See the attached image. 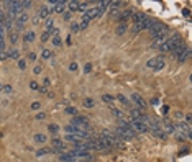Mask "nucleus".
Returning a JSON list of instances; mask_svg holds the SVG:
<instances>
[{
	"mask_svg": "<svg viewBox=\"0 0 192 162\" xmlns=\"http://www.w3.org/2000/svg\"><path fill=\"white\" fill-rule=\"evenodd\" d=\"M53 147H64V144H62V141L61 139H57V138H53Z\"/></svg>",
	"mask_w": 192,
	"mask_h": 162,
	"instance_id": "nucleus-28",
	"label": "nucleus"
},
{
	"mask_svg": "<svg viewBox=\"0 0 192 162\" xmlns=\"http://www.w3.org/2000/svg\"><path fill=\"white\" fill-rule=\"evenodd\" d=\"M23 41H25L26 44L31 43V41H34V33H33V31H26L25 36H23Z\"/></svg>",
	"mask_w": 192,
	"mask_h": 162,
	"instance_id": "nucleus-18",
	"label": "nucleus"
},
{
	"mask_svg": "<svg viewBox=\"0 0 192 162\" xmlns=\"http://www.w3.org/2000/svg\"><path fill=\"white\" fill-rule=\"evenodd\" d=\"M87 26H89V21H87V20H84L82 18V21H80V25H79V28H80V30H85V28Z\"/></svg>",
	"mask_w": 192,
	"mask_h": 162,
	"instance_id": "nucleus-41",
	"label": "nucleus"
},
{
	"mask_svg": "<svg viewBox=\"0 0 192 162\" xmlns=\"http://www.w3.org/2000/svg\"><path fill=\"white\" fill-rule=\"evenodd\" d=\"M94 105H95V102L92 100V98H85V100H84V107L85 108H92Z\"/></svg>",
	"mask_w": 192,
	"mask_h": 162,
	"instance_id": "nucleus-27",
	"label": "nucleus"
},
{
	"mask_svg": "<svg viewBox=\"0 0 192 162\" xmlns=\"http://www.w3.org/2000/svg\"><path fill=\"white\" fill-rule=\"evenodd\" d=\"M49 11H51V10H49V7H41L36 15H38V18H39V20H41V18H44V20H46V18H49Z\"/></svg>",
	"mask_w": 192,
	"mask_h": 162,
	"instance_id": "nucleus-14",
	"label": "nucleus"
},
{
	"mask_svg": "<svg viewBox=\"0 0 192 162\" xmlns=\"http://www.w3.org/2000/svg\"><path fill=\"white\" fill-rule=\"evenodd\" d=\"M130 125H131V129L135 131V133H146L148 131L146 125H144L143 121H139V120H131Z\"/></svg>",
	"mask_w": 192,
	"mask_h": 162,
	"instance_id": "nucleus-4",
	"label": "nucleus"
},
{
	"mask_svg": "<svg viewBox=\"0 0 192 162\" xmlns=\"http://www.w3.org/2000/svg\"><path fill=\"white\" fill-rule=\"evenodd\" d=\"M94 18H97V8L92 7V8H89V10L84 13V20L90 21V20H94Z\"/></svg>",
	"mask_w": 192,
	"mask_h": 162,
	"instance_id": "nucleus-11",
	"label": "nucleus"
},
{
	"mask_svg": "<svg viewBox=\"0 0 192 162\" xmlns=\"http://www.w3.org/2000/svg\"><path fill=\"white\" fill-rule=\"evenodd\" d=\"M100 136L107 141V144H108V146L112 147V149H113V147H118V149H123V147H125V144L121 142V139H120V138H118L117 134H115V133H112V131L103 129Z\"/></svg>",
	"mask_w": 192,
	"mask_h": 162,
	"instance_id": "nucleus-2",
	"label": "nucleus"
},
{
	"mask_svg": "<svg viewBox=\"0 0 192 162\" xmlns=\"http://www.w3.org/2000/svg\"><path fill=\"white\" fill-rule=\"evenodd\" d=\"M41 56H43V59H49V57H53V53H51L49 49H43Z\"/></svg>",
	"mask_w": 192,
	"mask_h": 162,
	"instance_id": "nucleus-30",
	"label": "nucleus"
},
{
	"mask_svg": "<svg viewBox=\"0 0 192 162\" xmlns=\"http://www.w3.org/2000/svg\"><path fill=\"white\" fill-rule=\"evenodd\" d=\"M48 39H49V33H48V31H44V33L41 34V41H43V43H46Z\"/></svg>",
	"mask_w": 192,
	"mask_h": 162,
	"instance_id": "nucleus-44",
	"label": "nucleus"
},
{
	"mask_svg": "<svg viewBox=\"0 0 192 162\" xmlns=\"http://www.w3.org/2000/svg\"><path fill=\"white\" fill-rule=\"evenodd\" d=\"M151 105H153V107H156V105H158V103H159V100H158V98H151Z\"/></svg>",
	"mask_w": 192,
	"mask_h": 162,
	"instance_id": "nucleus-55",
	"label": "nucleus"
},
{
	"mask_svg": "<svg viewBox=\"0 0 192 162\" xmlns=\"http://www.w3.org/2000/svg\"><path fill=\"white\" fill-rule=\"evenodd\" d=\"M151 133H153V134H154L156 138H159V139H167V134H166V133L162 131L161 128H156V129H153Z\"/></svg>",
	"mask_w": 192,
	"mask_h": 162,
	"instance_id": "nucleus-16",
	"label": "nucleus"
},
{
	"mask_svg": "<svg viewBox=\"0 0 192 162\" xmlns=\"http://www.w3.org/2000/svg\"><path fill=\"white\" fill-rule=\"evenodd\" d=\"M64 18L69 20V18H71V13H69V11H66V13H64Z\"/></svg>",
	"mask_w": 192,
	"mask_h": 162,
	"instance_id": "nucleus-58",
	"label": "nucleus"
},
{
	"mask_svg": "<svg viewBox=\"0 0 192 162\" xmlns=\"http://www.w3.org/2000/svg\"><path fill=\"white\" fill-rule=\"evenodd\" d=\"M2 90L5 92V94H11V90H13V89H11V85H3Z\"/></svg>",
	"mask_w": 192,
	"mask_h": 162,
	"instance_id": "nucleus-47",
	"label": "nucleus"
},
{
	"mask_svg": "<svg viewBox=\"0 0 192 162\" xmlns=\"http://www.w3.org/2000/svg\"><path fill=\"white\" fill-rule=\"evenodd\" d=\"M66 113H67V115H72V116H77V110L72 108V107H67V108H66Z\"/></svg>",
	"mask_w": 192,
	"mask_h": 162,
	"instance_id": "nucleus-34",
	"label": "nucleus"
},
{
	"mask_svg": "<svg viewBox=\"0 0 192 162\" xmlns=\"http://www.w3.org/2000/svg\"><path fill=\"white\" fill-rule=\"evenodd\" d=\"M10 41H11V44H15L18 41V33L16 31H10Z\"/></svg>",
	"mask_w": 192,
	"mask_h": 162,
	"instance_id": "nucleus-25",
	"label": "nucleus"
},
{
	"mask_svg": "<svg viewBox=\"0 0 192 162\" xmlns=\"http://www.w3.org/2000/svg\"><path fill=\"white\" fill-rule=\"evenodd\" d=\"M117 100L121 102L123 105H128V100H126V97H125V95H117Z\"/></svg>",
	"mask_w": 192,
	"mask_h": 162,
	"instance_id": "nucleus-39",
	"label": "nucleus"
},
{
	"mask_svg": "<svg viewBox=\"0 0 192 162\" xmlns=\"http://www.w3.org/2000/svg\"><path fill=\"white\" fill-rule=\"evenodd\" d=\"M120 5H121V2H110V3H108L110 10H112V15H115V10H118Z\"/></svg>",
	"mask_w": 192,
	"mask_h": 162,
	"instance_id": "nucleus-21",
	"label": "nucleus"
},
{
	"mask_svg": "<svg viewBox=\"0 0 192 162\" xmlns=\"http://www.w3.org/2000/svg\"><path fill=\"white\" fill-rule=\"evenodd\" d=\"M185 48H187V46H185L184 43H182V44H179V46H177V48H174V49L171 51V56L174 57V59H179V56H181V54H182V51H184Z\"/></svg>",
	"mask_w": 192,
	"mask_h": 162,
	"instance_id": "nucleus-9",
	"label": "nucleus"
},
{
	"mask_svg": "<svg viewBox=\"0 0 192 162\" xmlns=\"http://www.w3.org/2000/svg\"><path fill=\"white\" fill-rule=\"evenodd\" d=\"M67 8V2H64V0H61V2H56L54 7L51 8V11H56V13H64V10Z\"/></svg>",
	"mask_w": 192,
	"mask_h": 162,
	"instance_id": "nucleus-6",
	"label": "nucleus"
},
{
	"mask_svg": "<svg viewBox=\"0 0 192 162\" xmlns=\"http://www.w3.org/2000/svg\"><path fill=\"white\" fill-rule=\"evenodd\" d=\"M33 74H34V76L41 74V66H34V67H33Z\"/></svg>",
	"mask_w": 192,
	"mask_h": 162,
	"instance_id": "nucleus-45",
	"label": "nucleus"
},
{
	"mask_svg": "<svg viewBox=\"0 0 192 162\" xmlns=\"http://www.w3.org/2000/svg\"><path fill=\"white\" fill-rule=\"evenodd\" d=\"M164 41H166V36H162V38H154L153 43H151V48H161Z\"/></svg>",
	"mask_w": 192,
	"mask_h": 162,
	"instance_id": "nucleus-17",
	"label": "nucleus"
},
{
	"mask_svg": "<svg viewBox=\"0 0 192 162\" xmlns=\"http://www.w3.org/2000/svg\"><path fill=\"white\" fill-rule=\"evenodd\" d=\"M46 139H48V138H46L44 134H41V133H39V134H34V141L36 142H44Z\"/></svg>",
	"mask_w": 192,
	"mask_h": 162,
	"instance_id": "nucleus-29",
	"label": "nucleus"
},
{
	"mask_svg": "<svg viewBox=\"0 0 192 162\" xmlns=\"http://www.w3.org/2000/svg\"><path fill=\"white\" fill-rule=\"evenodd\" d=\"M156 61H158V56H154V57H149V59H148V62H146V66H148L149 69H153V67H154V64H156Z\"/></svg>",
	"mask_w": 192,
	"mask_h": 162,
	"instance_id": "nucleus-24",
	"label": "nucleus"
},
{
	"mask_svg": "<svg viewBox=\"0 0 192 162\" xmlns=\"http://www.w3.org/2000/svg\"><path fill=\"white\" fill-rule=\"evenodd\" d=\"M79 30H80V28H79V23H75V21L71 23V31H72V33H77Z\"/></svg>",
	"mask_w": 192,
	"mask_h": 162,
	"instance_id": "nucleus-37",
	"label": "nucleus"
},
{
	"mask_svg": "<svg viewBox=\"0 0 192 162\" xmlns=\"http://www.w3.org/2000/svg\"><path fill=\"white\" fill-rule=\"evenodd\" d=\"M77 69H79L77 62H71V64H69V71L71 72H77Z\"/></svg>",
	"mask_w": 192,
	"mask_h": 162,
	"instance_id": "nucleus-36",
	"label": "nucleus"
},
{
	"mask_svg": "<svg viewBox=\"0 0 192 162\" xmlns=\"http://www.w3.org/2000/svg\"><path fill=\"white\" fill-rule=\"evenodd\" d=\"M162 128H164V131L166 133H169V134H174V133H176V128H174V123H171L169 120H164L162 121Z\"/></svg>",
	"mask_w": 192,
	"mask_h": 162,
	"instance_id": "nucleus-8",
	"label": "nucleus"
},
{
	"mask_svg": "<svg viewBox=\"0 0 192 162\" xmlns=\"http://www.w3.org/2000/svg\"><path fill=\"white\" fill-rule=\"evenodd\" d=\"M189 57H190V48L187 46L184 51H182V54L179 56V59L177 61H181V62H185V61H189Z\"/></svg>",
	"mask_w": 192,
	"mask_h": 162,
	"instance_id": "nucleus-15",
	"label": "nucleus"
},
{
	"mask_svg": "<svg viewBox=\"0 0 192 162\" xmlns=\"http://www.w3.org/2000/svg\"><path fill=\"white\" fill-rule=\"evenodd\" d=\"M18 51H16V49H11L10 51V53H8V57H10V59H18Z\"/></svg>",
	"mask_w": 192,
	"mask_h": 162,
	"instance_id": "nucleus-31",
	"label": "nucleus"
},
{
	"mask_svg": "<svg viewBox=\"0 0 192 162\" xmlns=\"http://www.w3.org/2000/svg\"><path fill=\"white\" fill-rule=\"evenodd\" d=\"M79 11H84V13H85V11L87 10H89V3H87V2H79V8H77Z\"/></svg>",
	"mask_w": 192,
	"mask_h": 162,
	"instance_id": "nucleus-23",
	"label": "nucleus"
},
{
	"mask_svg": "<svg viewBox=\"0 0 192 162\" xmlns=\"http://www.w3.org/2000/svg\"><path fill=\"white\" fill-rule=\"evenodd\" d=\"M33 23H34V25H38V23H39V18H38V15H34V16H33Z\"/></svg>",
	"mask_w": 192,
	"mask_h": 162,
	"instance_id": "nucleus-56",
	"label": "nucleus"
},
{
	"mask_svg": "<svg viewBox=\"0 0 192 162\" xmlns=\"http://www.w3.org/2000/svg\"><path fill=\"white\" fill-rule=\"evenodd\" d=\"M162 67H164V56L159 54V56H158V61H156V64H154V67H153V71H154V72H159V71H162Z\"/></svg>",
	"mask_w": 192,
	"mask_h": 162,
	"instance_id": "nucleus-13",
	"label": "nucleus"
},
{
	"mask_svg": "<svg viewBox=\"0 0 192 162\" xmlns=\"http://www.w3.org/2000/svg\"><path fill=\"white\" fill-rule=\"evenodd\" d=\"M7 59H8V53L2 51V53H0V61H7Z\"/></svg>",
	"mask_w": 192,
	"mask_h": 162,
	"instance_id": "nucleus-46",
	"label": "nucleus"
},
{
	"mask_svg": "<svg viewBox=\"0 0 192 162\" xmlns=\"http://www.w3.org/2000/svg\"><path fill=\"white\" fill-rule=\"evenodd\" d=\"M46 28L51 31L54 28V21H53V18H46Z\"/></svg>",
	"mask_w": 192,
	"mask_h": 162,
	"instance_id": "nucleus-32",
	"label": "nucleus"
},
{
	"mask_svg": "<svg viewBox=\"0 0 192 162\" xmlns=\"http://www.w3.org/2000/svg\"><path fill=\"white\" fill-rule=\"evenodd\" d=\"M115 134H117L120 139H123V141L136 138V133L131 129L130 121H125V120H120V121H118V126L115 128Z\"/></svg>",
	"mask_w": 192,
	"mask_h": 162,
	"instance_id": "nucleus-1",
	"label": "nucleus"
},
{
	"mask_svg": "<svg viewBox=\"0 0 192 162\" xmlns=\"http://www.w3.org/2000/svg\"><path fill=\"white\" fill-rule=\"evenodd\" d=\"M174 134H176V139H177V141H185V139H187L184 133H179V131H176Z\"/></svg>",
	"mask_w": 192,
	"mask_h": 162,
	"instance_id": "nucleus-33",
	"label": "nucleus"
},
{
	"mask_svg": "<svg viewBox=\"0 0 192 162\" xmlns=\"http://www.w3.org/2000/svg\"><path fill=\"white\" fill-rule=\"evenodd\" d=\"M28 21V15L26 13H20L18 16H16V33H18L21 28H23V25Z\"/></svg>",
	"mask_w": 192,
	"mask_h": 162,
	"instance_id": "nucleus-5",
	"label": "nucleus"
},
{
	"mask_svg": "<svg viewBox=\"0 0 192 162\" xmlns=\"http://www.w3.org/2000/svg\"><path fill=\"white\" fill-rule=\"evenodd\" d=\"M131 98H133V102H135V103H136V105H138L139 108H143V110L146 108V102L143 100V97H141V95H138V94H133V95H131Z\"/></svg>",
	"mask_w": 192,
	"mask_h": 162,
	"instance_id": "nucleus-12",
	"label": "nucleus"
},
{
	"mask_svg": "<svg viewBox=\"0 0 192 162\" xmlns=\"http://www.w3.org/2000/svg\"><path fill=\"white\" fill-rule=\"evenodd\" d=\"M161 113H162V115H164V116H166V115L169 113V107H167V105H164V107H162V110H161Z\"/></svg>",
	"mask_w": 192,
	"mask_h": 162,
	"instance_id": "nucleus-50",
	"label": "nucleus"
},
{
	"mask_svg": "<svg viewBox=\"0 0 192 162\" xmlns=\"http://www.w3.org/2000/svg\"><path fill=\"white\" fill-rule=\"evenodd\" d=\"M48 129H49L51 133H57V131H59V126H57V125H49Z\"/></svg>",
	"mask_w": 192,
	"mask_h": 162,
	"instance_id": "nucleus-40",
	"label": "nucleus"
},
{
	"mask_svg": "<svg viewBox=\"0 0 192 162\" xmlns=\"http://www.w3.org/2000/svg\"><path fill=\"white\" fill-rule=\"evenodd\" d=\"M39 108V102H33L31 103V110H38Z\"/></svg>",
	"mask_w": 192,
	"mask_h": 162,
	"instance_id": "nucleus-53",
	"label": "nucleus"
},
{
	"mask_svg": "<svg viewBox=\"0 0 192 162\" xmlns=\"http://www.w3.org/2000/svg\"><path fill=\"white\" fill-rule=\"evenodd\" d=\"M18 67L21 69V71H25L26 69V61L25 59H18Z\"/></svg>",
	"mask_w": 192,
	"mask_h": 162,
	"instance_id": "nucleus-38",
	"label": "nucleus"
},
{
	"mask_svg": "<svg viewBox=\"0 0 192 162\" xmlns=\"http://www.w3.org/2000/svg\"><path fill=\"white\" fill-rule=\"evenodd\" d=\"M61 38L59 36H56V38H53V46H61Z\"/></svg>",
	"mask_w": 192,
	"mask_h": 162,
	"instance_id": "nucleus-43",
	"label": "nucleus"
},
{
	"mask_svg": "<svg viewBox=\"0 0 192 162\" xmlns=\"http://www.w3.org/2000/svg\"><path fill=\"white\" fill-rule=\"evenodd\" d=\"M39 92H41V94H46V92H48V89H46V87H39Z\"/></svg>",
	"mask_w": 192,
	"mask_h": 162,
	"instance_id": "nucleus-57",
	"label": "nucleus"
},
{
	"mask_svg": "<svg viewBox=\"0 0 192 162\" xmlns=\"http://www.w3.org/2000/svg\"><path fill=\"white\" fill-rule=\"evenodd\" d=\"M182 118H184V113H182V112H177V113H176V120L182 121Z\"/></svg>",
	"mask_w": 192,
	"mask_h": 162,
	"instance_id": "nucleus-52",
	"label": "nucleus"
},
{
	"mask_svg": "<svg viewBox=\"0 0 192 162\" xmlns=\"http://www.w3.org/2000/svg\"><path fill=\"white\" fill-rule=\"evenodd\" d=\"M44 118H46V113H38V115H36V120H38V121H39V120H44Z\"/></svg>",
	"mask_w": 192,
	"mask_h": 162,
	"instance_id": "nucleus-54",
	"label": "nucleus"
},
{
	"mask_svg": "<svg viewBox=\"0 0 192 162\" xmlns=\"http://www.w3.org/2000/svg\"><path fill=\"white\" fill-rule=\"evenodd\" d=\"M30 89L31 90H39V85L36 82H30Z\"/></svg>",
	"mask_w": 192,
	"mask_h": 162,
	"instance_id": "nucleus-48",
	"label": "nucleus"
},
{
	"mask_svg": "<svg viewBox=\"0 0 192 162\" xmlns=\"http://www.w3.org/2000/svg\"><path fill=\"white\" fill-rule=\"evenodd\" d=\"M67 8L71 10V11L77 10L79 8V2H77V0H75V2H74V0H72V2H67Z\"/></svg>",
	"mask_w": 192,
	"mask_h": 162,
	"instance_id": "nucleus-22",
	"label": "nucleus"
},
{
	"mask_svg": "<svg viewBox=\"0 0 192 162\" xmlns=\"http://www.w3.org/2000/svg\"><path fill=\"white\" fill-rule=\"evenodd\" d=\"M110 112H112V115H113V116H117L118 120H123V113H121L118 108H113L112 107V108H110Z\"/></svg>",
	"mask_w": 192,
	"mask_h": 162,
	"instance_id": "nucleus-19",
	"label": "nucleus"
},
{
	"mask_svg": "<svg viewBox=\"0 0 192 162\" xmlns=\"http://www.w3.org/2000/svg\"><path fill=\"white\" fill-rule=\"evenodd\" d=\"M49 152H51V147H43V149H39V151H36V157H41V155H46Z\"/></svg>",
	"mask_w": 192,
	"mask_h": 162,
	"instance_id": "nucleus-20",
	"label": "nucleus"
},
{
	"mask_svg": "<svg viewBox=\"0 0 192 162\" xmlns=\"http://www.w3.org/2000/svg\"><path fill=\"white\" fill-rule=\"evenodd\" d=\"M28 59H30V61H36V53H28Z\"/></svg>",
	"mask_w": 192,
	"mask_h": 162,
	"instance_id": "nucleus-51",
	"label": "nucleus"
},
{
	"mask_svg": "<svg viewBox=\"0 0 192 162\" xmlns=\"http://www.w3.org/2000/svg\"><path fill=\"white\" fill-rule=\"evenodd\" d=\"M125 31H126V25H125V23L118 25V28H117V34H118V36H121V34H123Z\"/></svg>",
	"mask_w": 192,
	"mask_h": 162,
	"instance_id": "nucleus-26",
	"label": "nucleus"
},
{
	"mask_svg": "<svg viewBox=\"0 0 192 162\" xmlns=\"http://www.w3.org/2000/svg\"><path fill=\"white\" fill-rule=\"evenodd\" d=\"M149 33H151V36H153V39L154 38H162V36L167 34V26L161 21H154V25L151 26Z\"/></svg>",
	"mask_w": 192,
	"mask_h": 162,
	"instance_id": "nucleus-3",
	"label": "nucleus"
},
{
	"mask_svg": "<svg viewBox=\"0 0 192 162\" xmlns=\"http://www.w3.org/2000/svg\"><path fill=\"white\" fill-rule=\"evenodd\" d=\"M31 7V0H25V2H21V8H30Z\"/></svg>",
	"mask_w": 192,
	"mask_h": 162,
	"instance_id": "nucleus-42",
	"label": "nucleus"
},
{
	"mask_svg": "<svg viewBox=\"0 0 192 162\" xmlns=\"http://www.w3.org/2000/svg\"><path fill=\"white\" fill-rule=\"evenodd\" d=\"M90 71H92V64H85V66H84V72L89 74Z\"/></svg>",
	"mask_w": 192,
	"mask_h": 162,
	"instance_id": "nucleus-49",
	"label": "nucleus"
},
{
	"mask_svg": "<svg viewBox=\"0 0 192 162\" xmlns=\"http://www.w3.org/2000/svg\"><path fill=\"white\" fill-rule=\"evenodd\" d=\"M133 13H135V11H133V10H125L123 11V13H120L118 15V23H120V25H121V23H125L126 20H130L131 18V16H133Z\"/></svg>",
	"mask_w": 192,
	"mask_h": 162,
	"instance_id": "nucleus-7",
	"label": "nucleus"
},
{
	"mask_svg": "<svg viewBox=\"0 0 192 162\" xmlns=\"http://www.w3.org/2000/svg\"><path fill=\"white\" fill-rule=\"evenodd\" d=\"M102 100L105 102V103H112V102L115 100V97H112V95H103V97H102Z\"/></svg>",
	"mask_w": 192,
	"mask_h": 162,
	"instance_id": "nucleus-35",
	"label": "nucleus"
},
{
	"mask_svg": "<svg viewBox=\"0 0 192 162\" xmlns=\"http://www.w3.org/2000/svg\"><path fill=\"white\" fill-rule=\"evenodd\" d=\"M71 125H74V126H82V125H89V120H87L85 116H74L72 118V123Z\"/></svg>",
	"mask_w": 192,
	"mask_h": 162,
	"instance_id": "nucleus-10",
	"label": "nucleus"
}]
</instances>
